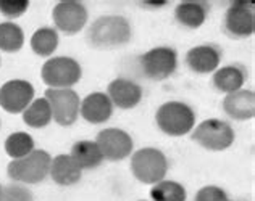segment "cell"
Listing matches in <instances>:
<instances>
[{
    "label": "cell",
    "instance_id": "obj_30",
    "mask_svg": "<svg viewBox=\"0 0 255 201\" xmlns=\"http://www.w3.org/2000/svg\"><path fill=\"white\" fill-rule=\"evenodd\" d=\"M233 201V200H231ZM236 201H247V200H236Z\"/></svg>",
    "mask_w": 255,
    "mask_h": 201
},
{
    "label": "cell",
    "instance_id": "obj_26",
    "mask_svg": "<svg viewBox=\"0 0 255 201\" xmlns=\"http://www.w3.org/2000/svg\"><path fill=\"white\" fill-rule=\"evenodd\" d=\"M0 201H34V197H32V192L28 189V185L13 182L2 187Z\"/></svg>",
    "mask_w": 255,
    "mask_h": 201
},
{
    "label": "cell",
    "instance_id": "obj_27",
    "mask_svg": "<svg viewBox=\"0 0 255 201\" xmlns=\"http://www.w3.org/2000/svg\"><path fill=\"white\" fill-rule=\"evenodd\" d=\"M29 8L28 0H0V13L11 21L19 16H23Z\"/></svg>",
    "mask_w": 255,
    "mask_h": 201
},
{
    "label": "cell",
    "instance_id": "obj_16",
    "mask_svg": "<svg viewBox=\"0 0 255 201\" xmlns=\"http://www.w3.org/2000/svg\"><path fill=\"white\" fill-rule=\"evenodd\" d=\"M249 79V71L244 65L231 63L226 66H221L212 76L213 87L221 93H233L238 92L244 87V84Z\"/></svg>",
    "mask_w": 255,
    "mask_h": 201
},
{
    "label": "cell",
    "instance_id": "obj_19",
    "mask_svg": "<svg viewBox=\"0 0 255 201\" xmlns=\"http://www.w3.org/2000/svg\"><path fill=\"white\" fill-rule=\"evenodd\" d=\"M210 13V5L207 2H181L174 8V19L186 29H199Z\"/></svg>",
    "mask_w": 255,
    "mask_h": 201
},
{
    "label": "cell",
    "instance_id": "obj_20",
    "mask_svg": "<svg viewBox=\"0 0 255 201\" xmlns=\"http://www.w3.org/2000/svg\"><path fill=\"white\" fill-rule=\"evenodd\" d=\"M70 155L83 171L96 169L105 161L102 156V151H100L97 143L92 142V140H79V142L71 146Z\"/></svg>",
    "mask_w": 255,
    "mask_h": 201
},
{
    "label": "cell",
    "instance_id": "obj_10",
    "mask_svg": "<svg viewBox=\"0 0 255 201\" xmlns=\"http://www.w3.org/2000/svg\"><path fill=\"white\" fill-rule=\"evenodd\" d=\"M94 142L102 151L104 159L112 161V163H118V161L129 158L134 150L132 137L118 127H109V129L100 131Z\"/></svg>",
    "mask_w": 255,
    "mask_h": 201
},
{
    "label": "cell",
    "instance_id": "obj_2",
    "mask_svg": "<svg viewBox=\"0 0 255 201\" xmlns=\"http://www.w3.org/2000/svg\"><path fill=\"white\" fill-rule=\"evenodd\" d=\"M52 156L45 150H34L28 156L11 159L6 166V176L23 185L41 184L49 177Z\"/></svg>",
    "mask_w": 255,
    "mask_h": 201
},
{
    "label": "cell",
    "instance_id": "obj_7",
    "mask_svg": "<svg viewBox=\"0 0 255 201\" xmlns=\"http://www.w3.org/2000/svg\"><path fill=\"white\" fill-rule=\"evenodd\" d=\"M139 66L147 79L160 82L174 74L178 68V52L173 47L166 45L153 47L144 55H140Z\"/></svg>",
    "mask_w": 255,
    "mask_h": 201
},
{
    "label": "cell",
    "instance_id": "obj_28",
    "mask_svg": "<svg viewBox=\"0 0 255 201\" xmlns=\"http://www.w3.org/2000/svg\"><path fill=\"white\" fill-rule=\"evenodd\" d=\"M194 201H231L228 193L217 185H207L202 187L194 197Z\"/></svg>",
    "mask_w": 255,
    "mask_h": 201
},
{
    "label": "cell",
    "instance_id": "obj_24",
    "mask_svg": "<svg viewBox=\"0 0 255 201\" xmlns=\"http://www.w3.org/2000/svg\"><path fill=\"white\" fill-rule=\"evenodd\" d=\"M152 201H186L187 192L176 180H160L150 189Z\"/></svg>",
    "mask_w": 255,
    "mask_h": 201
},
{
    "label": "cell",
    "instance_id": "obj_33",
    "mask_svg": "<svg viewBox=\"0 0 255 201\" xmlns=\"http://www.w3.org/2000/svg\"><path fill=\"white\" fill-rule=\"evenodd\" d=\"M0 124H2V123H0Z\"/></svg>",
    "mask_w": 255,
    "mask_h": 201
},
{
    "label": "cell",
    "instance_id": "obj_25",
    "mask_svg": "<svg viewBox=\"0 0 255 201\" xmlns=\"http://www.w3.org/2000/svg\"><path fill=\"white\" fill-rule=\"evenodd\" d=\"M5 153L11 159H19L28 156L31 151L36 150L34 138L28 132H13L5 138Z\"/></svg>",
    "mask_w": 255,
    "mask_h": 201
},
{
    "label": "cell",
    "instance_id": "obj_14",
    "mask_svg": "<svg viewBox=\"0 0 255 201\" xmlns=\"http://www.w3.org/2000/svg\"><path fill=\"white\" fill-rule=\"evenodd\" d=\"M107 95H109L113 106L120 110H132L140 103L144 97V90L137 82L132 79L117 77L107 87Z\"/></svg>",
    "mask_w": 255,
    "mask_h": 201
},
{
    "label": "cell",
    "instance_id": "obj_29",
    "mask_svg": "<svg viewBox=\"0 0 255 201\" xmlns=\"http://www.w3.org/2000/svg\"><path fill=\"white\" fill-rule=\"evenodd\" d=\"M0 197H2V184H0Z\"/></svg>",
    "mask_w": 255,
    "mask_h": 201
},
{
    "label": "cell",
    "instance_id": "obj_18",
    "mask_svg": "<svg viewBox=\"0 0 255 201\" xmlns=\"http://www.w3.org/2000/svg\"><path fill=\"white\" fill-rule=\"evenodd\" d=\"M50 179L60 187H71L78 184L83 177V169L78 166V163L71 158V155H57L52 158L50 163V171H49Z\"/></svg>",
    "mask_w": 255,
    "mask_h": 201
},
{
    "label": "cell",
    "instance_id": "obj_17",
    "mask_svg": "<svg viewBox=\"0 0 255 201\" xmlns=\"http://www.w3.org/2000/svg\"><path fill=\"white\" fill-rule=\"evenodd\" d=\"M223 111L234 121H251L255 116V92L241 89L223 98Z\"/></svg>",
    "mask_w": 255,
    "mask_h": 201
},
{
    "label": "cell",
    "instance_id": "obj_9",
    "mask_svg": "<svg viewBox=\"0 0 255 201\" xmlns=\"http://www.w3.org/2000/svg\"><path fill=\"white\" fill-rule=\"evenodd\" d=\"M223 32L231 39H247L255 32L254 3L234 2L228 6L223 18Z\"/></svg>",
    "mask_w": 255,
    "mask_h": 201
},
{
    "label": "cell",
    "instance_id": "obj_21",
    "mask_svg": "<svg viewBox=\"0 0 255 201\" xmlns=\"http://www.w3.org/2000/svg\"><path fill=\"white\" fill-rule=\"evenodd\" d=\"M58 42H60V36L58 31L52 26H44V28H39L34 34L31 36V50L36 53L37 57H44V58H50L55 50L58 49Z\"/></svg>",
    "mask_w": 255,
    "mask_h": 201
},
{
    "label": "cell",
    "instance_id": "obj_12",
    "mask_svg": "<svg viewBox=\"0 0 255 201\" xmlns=\"http://www.w3.org/2000/svg\"><path fill=\"white\" fill-rule=\"evenodd\" d=\"M34 100V85L24 79H11L0 87V106L10 115H21Z\"/></svg>",
    "mask_w": 255,
    "mask_h": 201
},
{
    "label": "cell",
    "instance_id": "obj_31",
    "mask_svg": "<svg viewBox=\"0 0 255 201\" xmlns=\"http://www.w3.org/2000/svg\"><path fill=\"white\" fill-rule=\"evenodd\" d=\"M0 65H2V58H0Z\"/></svg>",
    "mask_w": 255,
    "mask_h": 201
},
{
    "label": "cell",
    "instance_id": "obj_6",
    "mask_svg": "<svg viewBox=\"0 0 255 201\" xmlns=\"http://www.w3.org/2000/svg\"><path fill=\"white\" fill-rule=\"evenodd\" d=\"M191 138L209 151H225L234 143L236 134L230 123L212 118L202 121L196 129H192Z\"/></svg>",
    "mask_w": 255,
    "mask_h": 201
},
{
    "label": "cell",
    "instance_id": "obj_22",
    "mask_svg": "<svg viewBox=\"0 0 255 201\" xmlns=\"http://www.w3.org/2000/svg\"><path fill=\"white\" fill-rule=\"evenodd\" d=\"M23 123L32 129H44L52 123V110L45 97L34 98L23 113Z\"/></svg>",
    "mask_w": 255,
    "mask_h": 201
},
{
    "label": "cell",
    "instance_id": "obj_32",
    "mask_svg": "<svg viewBox=\"0 0 255 201\" xmlns=\"http://www.w3.org/2000/svg\"><path fill=\"white\" fill-rule=\"evenodd\" d=\"M139 201H145V200H139Z\"/></svg>",
    "mask_w": 255,
    "mask_h": 201
},
{
    "label": "cell",
    "instance_id": "obj_3",
    "mask_svg": "<svg viewBox=\"0 0 255 201\" xmlns=\"http://www.w3.org/2000/svg\"><path fill=\"white\" fill-rule=\"evenodd\" d=\"M196 111L184 102H166L158 106L155 113V121L158 129L165 135L183 137L192 132L196 126Z\"/></svg>",
    "mask_w": 255,
    "mask_h": 201
},
{
    "label": "cell",
    "instance_id": "obj_13",
    "mask_svg": "<svg viewBox=\"0 0 255 201\" xmlns=\"http://www.w3.org/2000/svg\"><path fill=\"white\" fill-rule=\"evenodd\" d=\"M223 58V50L217 44H200L187 50L184 63L196 74H212L218 68Z\"/></svg>",
    "mask_w": 255,
    "mask_h": 201
},
{
    "label": "cell",
    "instance_id": "obj_8",
    "mask_svg": "<svg viewBox=\"0 0 255 201\" xmlns=\"http://www.w3.org/2000/svg\"><path fill=\"white\" fill-rule=\"evenodd\" d=\"M45 100L50 105L52 119L58 126L70 127L79 118L81 98L73 89H47Z\"/></svg>",
    "mask_w": 255,
    "mask_h": 201
},
{
    "label": "cell",
    "instance_id": "obj_15",
    "mask_svg": "<svg viewBox=\"0 0 255 201\" xmlns=\"http://www.w3.org/2000/svg\"><path fill=\"white\" fill-rule=\"evenodd\" d=\"M113 108L109 95L105 92H92L86 98L81 100V106H79V116H81L86 123L99 126L105 124L113 115Z\"/></svg>",
    "mask_w": 255,
    "mask_h": 201
},
{
    "label": "cell",
    "instance_id": "obj_4",
    "mask_svg": "<svg viewBox=\"0 0 255 201\" xmlns=\"http://www.w3.org/2000/svg\"><path fill=\"white\" fill-rule=\"evenodd\" d=\"M131 172L144 185H153L163 180L168 172V159L165 153L153 146H145L131 155Z\"/></svg>",
    "mask_w": 255,
    "mask_h": 201
},
{
    "label": "cell",
    "instance_id": "obj_23",
    "mask_svg": "<svg viewBox=\"0 0 255 201\" xmlns=\"http://www.w3.org/2000/svg\"><path fill=\"white\" fill-rule=\"evenodd\" d=\"M24 45V32L21 26L13 21L0 23V50L5 53H16Z\"/></svg>",
    "mask_w": 255,
    "mask_h": 201
},
{
    "label": "cell",
    "instance_id": "obj_11",
    "mask_svg": "<svg viewBox=\"0 0 255 201\" xmlns=\"http://www.w3.org/2000/svg\"><path fill=\"white\" fill-rule=\"evenodd\" d=\"M52 19L57 31L66 36H75L86 28L89 13L81 2L68 0V2H58L53 6Z\"/></svg>",
    "mask_w": 255,
    "mask_h": 201
},
{
    "label": "cell",
    "instance_id": "obj_5",
    "mask_svg": "<svg viewBox=\"0 0 255 201\" xmlns=\"http://www.w3.org/2000/svg\"><path fill=\"white\" fill-rule=\"evenodd\" d=\"M42 82L49 89H71L83 77V68L71 57H50L42 65Z\"/></svg>",
    "mask_w": 255,
    "mask_h": 201
},
{
    "label": "cell",
    "instance_id": "obj_1",
    "mask_svg": "<svg viewBox=\"0 0 255 201\" xmlns=\"http://www.w3.org/2000/svg\"><path fill=\"white\" fill-rule=\"evenodd\" d=\"M132 39V26L122 15H104L87 28L86 42L96 50H113L125 47Z\"/></svg>",
    "mask_w": 255,
    "mask_h": 201
}]
</instances>
